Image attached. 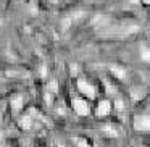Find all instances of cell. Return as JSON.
I'll use <instances>...</instances> for the list:
<instances>
[{
	"mask_svg": "<svg viewBox=\"0 0 150 147\" xmlns=\"http://www.w3.org/2000/svg\"><path fill=\"white\" fill-rule=\"evenodd\" d=\"M134 126H136V129H139V131H147L149 126H150L149 115H139V116H136V120H134Z\"/></svg>",
	"mask_w": 150,
	"mask_h": 147,
	"instance_id": "obj_1",
	"label": "cell"
},
{
	"mask_svg": "<svg viewBox=\"0 0 150 147\" xmlns=\"http://www.w3.org/2000/svg\"><path fill=\"white\" fill-rule=\"evenodd\" d=\"M73 108H74L79 115H87L89 113V107H87V104H86V100L78 99V97L73 99Z\"/></svg>",
	"mask_w": 150,
	"mask_h": 147,
	"instance_id": "obj_2",
	"label": "cell"
},
{
	"mask_svg": "<svg viewBox=\"0 0 150 147\" xmlns=\"http://www.w3.org/2000/svg\"><path fill=\"white\" fill-rule=\"evenodd\" d=\"M78 87H79V91L84 92L86 95H89V97H94V95H95L94 87H92L87 81H84V79H79V81H78Z\"/></svg>",
	"mask_w": 150,
	"mask_h": 147,
	"instance_id": "obj_3",
	"label": "cell"
},
{
	"mask_svg": "<svg viewBox=\"0 0 150 147\" xmlns=\"http://www.w3.org/2000/svg\"><path fill=\"white\" fill-rule=\"evenodd\" d=\"M108 113H110V104H108L107 100L100 102V104H98V108H97V115L98 116H105V115H108Z\"/></svg>",
	"mask_w": 150,
	"mask_h": 147,
	"instance_id": "obj_4",
	"label": "cell"
},
{
	"mask_svg": "<svg viewBox=\"0 0 150 147\" xmlns=\"http://www.w3.org/2000/svg\"><path fill=\"white\" fill-rule=\"evenodd\" d=\"M11 107H13V110H20V108L23 107V99H21V95H16V97L13 99Z\"/></svg>",
	"mask_w": 150,
	"mask_h": 147,
	"instance_id": "obj_5",
	"label": "cell"
},
{
	"mask_svg": "<svg viewBox=\"0 0 150 147\" xmlns=\"http://www.w3.org/2000/svg\"><path fill=\"white\" fill-rule=\"evenodd\" d=\"M111 70H113V73H116V76H118V78H121V79L124 78V75H126L124 70H121L120 66H111Z\"/></svg>",
	"mask_w": 150,
	"mask_h": 147,
	"instance_id": "obj_6",
	"label": "cell"
},
{
	"mask_svg": "<svg viewBox=\"0 0 150 147\" xmlns=\"http://www.w3.org/2000/svg\"><path fill=\"white\" fill-rule=\"evenodd\" d=\"M21 128H24V129H29L31 128V118L29 116H26V118L21 120Z\"/></svg>",
	"mask_w": 150,
	"mask_h": 147,
	"instance_id": "obj_7",
	"label": "cell"
},
{
	"mask_svg": "<svg viewBox=\"0 0 150 147\" xmlns=\"http://www.w3.org/2000/svg\"><path fill=\"white\" fill-rule=\"evenodd\" d=\"M140 55L144 57V60H145V62H149V50H147V47H144V49L140 50Z\"/></svg>",
	"mask_w": 150,
	"mask_h": 147,
	"instance_id": "obj_8",
	"label": "cell"
},
{
	"mask_svg": "<svg viewBox=\"0 0 150 147\" xmlns=\"http://www.w3.org/2000/svg\"><path fill=\"white\" fill-rule=\"evenodd\" d=\"M103 131H105V133H107V134H110V136H116V134H118L116 131H115V129H111L110 126H107V128H105Z\"/></svg>",
	"mask_w": 150,
	"mask_h": 147,
	"instance_id": "obj_9",
	"label": "cell"
},
{
	"mask_svg": "<svg viewBox=\"0 0 150 147\" xmlns=\"http://www.w3.org/2000/svg\"><path fill=\"white\" fill-rule=\"evenodd\" d=\"M76 144H78V147H89L84 139H76Z\"/></svg>",
	"mask_w": 150,
	"mask_h": 147,
	"instance_id": "obj_10",
	"label": "cell"
},
{
	"mask_svg": "<svg viewBox=\"0 0 150 147\" xmlns=\"http://www.w3.org/2000/svg\"><path fill=\"white\" fill-rule=\"evenodd\" d=\"M50 87H52V91H57V81L50 82Z\"/></svg>",
	"mask_w": 150,
	"mask_h": 147,
	"instance_id": "obj_11",
	"label": "cell"
},
{
	"mask_svg": "<svg viewBox=\"0 0 150 147\" xmlns=\"http://www.w3.org/2000/svg\"><path fill=\"white\" fill-rule=\"evenodd\" d=\"M52 2H57V0H52Z\"/></svg>",
	"mask_w": 150,
	"mask_h": 147,
	"instance_id": "obj_12",
	"label": "cell"
}]
</instances>
